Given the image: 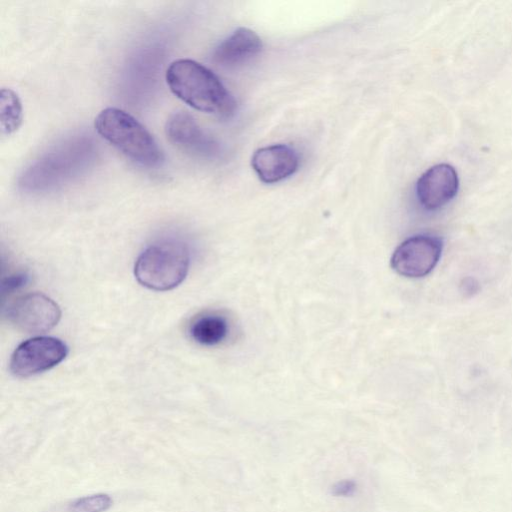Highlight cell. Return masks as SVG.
<instances>
[{
	"label": "cell",
	"mask_w": 512,
	"mask_h": 512,
	"mask_svg": "<svg viewBox=\"0 0 512 512\" xmlns=\"http://www.w3.org/2000/svg\"><path fill=\"white\" fill-rule=\"evenodd\" d=\"M67 354L68 348L60 339L36 336L22 342L14 350L10 370L17 377H30L55 367Z\"/></svg>",
	"instance_id": "5b68a950"
},
{
	"label": "cell",
	"mask_w": 512,
	"mask_h": 512,
	"mask_svg": "<svg viewBox=\"0 0 512 512\" xmlns=\"http://www.w3.org/2000/svg\"><path fill=\"white\" fill-rule=\"evenodd\" d=\"M165 132L168 140L186 154L200 158L219 154L218 143L201 129L188 112L173 113L166 122Z\"/></svg>",
	"instance_id": "ba28073f"
},
{
	"label": "cell",
	"mask_w": 512,
	"mask_h": 512,
	"mask_svg": "<svg viewBox=\"0 0 512 512\" xmlns=\"http://www.w3.org/2000/svg\"><path fill=\"white\" fill-rule=\"evenodd\" d=\"M28 281V276L26 273H15L8 277H6L2 282V292L3 295L7 293H12L15 290H18L22 286H24Z\"/></svg>",
	"instance_id": "9a60e30c"
},
{
	"label": "cell",
	"mask_w": 512,
	"mask_h": 512,
	"mask_svg": "<svg viewBox=\"0 0 512 512\" xmlns=\"http://www.w3.org/2000/svg\"><path fill=\"white\" fill-rule=\"evenodd\" d=\"M188 332L194 342L215 346L226 339L229 325L227 319L218 313H204L192 320Z\"/></svg>",
	"instance_id": "7c38bea8"
},
{
	"label": "cell",
	"mask_w": 512,
	"mask_h": 512,
	"mask_svg": "<svg viewBox=\"0 0 512 512\" xmlns=\"http://www.w3.org/2000/svg\"><path fill=\"white\" fill-rule=\"evenodd\" d=\"M6 316L18 330L37 334L55 327L61 318V310L48 296L29 293L10 303Z\"/></svg>",
	"instance_id": "8992f818"
},
{
	"label": "cell",
	"mask_w": 512,
	"mask_h": 512,
	"mask_svg": "<svg viewBox=\"0 0 512 512\" xmlns=\"http://www.w3.org/2000/svg\"><path fill=\"white\" fill-rule=\"evenodd\" d=\"M190 265L187 244L178 239H162L144 249L138 256L134 275L146 288L167 291L185 279Z\"/></svg>",
	"instance_id": "277c9868"
},
{
	"label": "cell",
	"mask_w": 512,
	"mask_h": 512,
	"mask_svg": "<svg viewBox=\"0 0 512 512\" xmlns=\"http://www.w3.org/2000/svg\"><path fill=\"white\" fill-rule=\"evenodd\" d=\"M261 50L260 37L251 29L240 27L219 43L212 58L221 67L233 68L250 61Z\"/></svg>",
	"instance_id": "8fae6325"
},
{
	"label": "cell",
	"mask_w": 512,
	"mask_h": 512,
	"mask_svg": "<svg viewBox=\"0 0 512 512\" xmlns=\"http://www.w3.org/2000/svg\"><path fill=\"white\" fill-rule=\"evenodd\" d=\"M23 108L18 94L10 88L0 92V128L3 135H11L20 127Z\"/></svg>",
	"instance_id": "4fadbf2b"
},
{
	"label": "cell",
	"mask_w": 512,
	"mask_h": 512,
	"mask_svg": "<svg viewBox=\"0 0 512 512\" xmlns=\"http://www.w3.org/2000/svg\"><path fill=\"white\" fill-rule=\"evenodd\" d=\"M459 188L458 174L449 164H437L426 170L416 183V196L427 210H436L449 203Z\"/></svg>",
	"instance_id": "9c48e42d"
},
{
	"label": "cell",
	"mask_w": 512,
	"mask_h": 512,
	"mask_svg": "<svg viewBox=\"0 0 512 512\" xmlns=\"http://www.w3.org/2000/svg\"><path fill=\"white\" fill-rule=\"evenodd\" d=\"M170 90L196 110L227 118L236 101L220 79L206 66L192 59L173 61L166 71Z\"/></svg>",
	"instance_id": "7a4b0ae2"
},
{
	"label": "cell",
	"mask_w": 512,
	"mask_h": 512,
	"mask_svg": "<svg viewBox=\"0 0 512 512\" xmlns=\"http://www.w3.org/2000/svg\"><path fill=\"white\" fill-rule=\"evenodd\" d=\"M112 504L107 494H95L77 499L70 504L67 512H104Z\"/></svg>",
	"instance_id": "5bb4252c"
},
{
	"label": "cell",
	"mask_w": 512,
	"mask_h": 512,
	"mask_svg": "<svg viewBox=\"0 0 512 512\" xmlns=\"http://www.w3.org/2000/svg\"><path fill=\"white\" fill-rule=\"evenodd\" d=\"M355 490V484L352 481H342L333 488L335 495H350Z\"/></svg>",
	"instance_id": "2e32d148"
},
{
	"label": "cell",
	"mask_w": 512,
	"mask_h": 512,
	"mask_svg": "<svg viewBox=\"0 0 512 512\" xmlns=\"http://www.w3.org/2000/svg\"><path fill=\"white\" fill-rule=\"evenodd\" d=\"M97 133L133 162L157 168L164 155L152 134L131 114L116 107L101 110L94 121Z\"/></svg>",
	"instance_id": "3957f363"
},
{
	"label": "cell",
	"mask_w": 512,
	"mask_h": 512,
	"mask_svg": "<svg viewBox=\"0 0 512 512\" xmlns=\"http://www.w3.org/2000/svg\"><path fill=\"white\" fill-rule=\"evenodd\" d=\"M97 147L87 135H74L41 154L21 173L19 188L26 193L57 190L78 179L95 163Z\"/></svg>",
	"instance_id": "6da1fadb"
},
{
	"label": "cell",
	"mask_w": 512,
	"mask_h": 512,
	"mask_svg": "<svg viewBox=\"0 0 512 512\" xmlns=\"http://www.w3.org/2000/svg\"><path fill=\"white\" fill-rule=\"evenodd\" d=\"M442 241L431 235H416L406 239L394 251L392 268L400 275L419 278L428 275L437 265Z\"/></svg>",
	"instance_id": "52a82bcc"
},
{
	"label": "cell",
	"mask_w": 512,
	"mask_h": 512,
	"mask_svg": "<svg viewBox=\"0 0 512 512\" xmlns=\"http://www.w3.org/2000/svg\"><path fill=\"white\" fill-rule=\"evenodd\" d=\"M251 164L262 182L273 184L285 180L297 171L299 156L292 147L275 144L256 150Z\"/></svg>",
	"instance_id": "30bf717a"
}]
</instances>
